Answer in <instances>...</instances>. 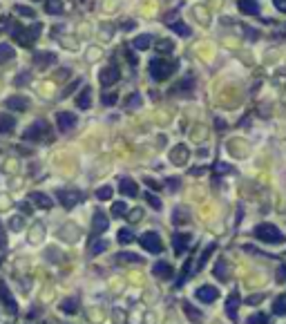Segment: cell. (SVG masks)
<instances>
[{
  "label": "cell",
  "mask_w": 286,
  "mask_h": 324,
  "mask_svg": "<svg viewBox=\"0 0 286 324\" xmlns=\"http://www.w3.org/2000/svg\"><path fill=\"white\" fill-rule=\"evenodd\" d=\"M117 262H125V264H143V257L134 255V253H127V250H123V253H119L117 255Z\"/></svg>",
  "instance_id": "obj_23"
},
{
  "label": "cell",
  "mask_w": 286,
  "mask_h": 324,
  "mask_svg": "<svg viewBox=\"0 0 286 324\" xmlns=\"http://www.w3.org/2000/svg\"><path fill=\"white\" fill-rule=\"evenodd\" d=\"M114 101H117L114 94H103V105H114Z\"/></svg>",
  "instance_id": "obj_45"
},
{
  "label": "cell",
  "mask_w": 286,
  "mask_h": 324,
  "mask_svg": "<svg viewBox=\"0 0 286 324\" xmlns=\"http://www.w3.org/2000/svg\"><path fill=\"white\" fill-rule=\"evenodd\" d=\"M83 2H87V0H83Z\"/></svg>",
  "instance_id": "obj_53"
},
{
  "label": "cell",
  "mask_w": 286,
  "mask_h": 324,
  "mask_svg": "<svg viewBox=\"0 0 286 324\" xmlns=\"http://www.w3.org/2000/svg\"><path fill=\"white\" fill-rule=\"evenodd\" d=\"M5 107L14 112H25L29 107V99L27 96H9V99H5Z\"/></svg>",
  "instance_id": "obj_13"
},
{
  "label": "cell",
  "mask_w": 286,
  "mask_h": 324,
  "mask_svg": "<svg viewBox=\"0 0 286 324\" xmlns=\"http://www.w3.org/2000/svg\"><path fill=\"white\" fill-rule=\"evenodd\" d=\"M159 52H172V43H170V40L159 43Z\"/></svg>",
  "instance_id": "obj_47"
},
{
  "label": "cell",
  "mask_w": 286,
  "mask_h": 324,
  "mask_svg": "<svg viewBox=\"0 0 286 324\" xmlns=\"http://www.w3.org/2000/svg\"><path fill=\"white\" fill-rule=\"evenodd\" d=\"M184 311H185L188 315H190V320H192L195 324H199V322L204 320V313H202V311H197V308H192V306H190V302H184Z\"/></svg>",
  "instance_id": "obj_24"
},
{
  "label": "cell",
  "mask_w": 286,
  "mask_h": 324,
  "mask_svg": "<svg viewBox=\"0 0 286 324\" xmlns=\"http://www.w3.org/2000/svg\"><path fill=\"white\" fill-rule=\"evenodd\" d=\"M125 213H127L125 202H114L112 203V215H114V217H125Z\"/></svg>",
  "instance_id": "obj_35"
},
{
  "label": "cell",
  "mask_w": 286,
  "mask_h": 324,
  "mask_svg": "<svg viewBox=\"0 0 286 324\" xmlns=\"http://www.w3.org/2000/svg\"><path fill=\"white\" fill-rule=\"evenodd\" d=\"M22 223H25V222H22V217H14V219H11L9 226H11L14 230H20V228H22Z\"/></svg>",
  "instance_id": "obj_44"
},
{
  "label": "cell",
  "mask_w": 286,
  "mask_h": 324,
  "mask_svg": "<svg viewBox=\"0 0 286 324\" xmlns=\"http://www.w3.org/2000/svg\"><path fill=\"white\" fill-rule=\"evenodd\" d=\"M185 159H188V148H185V145H177V148L170 152V161L177 165L185 163Z\"/></svg>",
  "instance_id": "obj_21"
},
{
  "label": "cell",
  "mask_w": 286,
  "mask_h": 324,
  "mask_svg": "<svg viewBox=\"0 0 286 324\" xmlns=\"http://www.w3.org/2000/svg\"><path fill=\"white\" fill-rule=\"evenodd\" d=\"M119 190H121V195H125V197H137L139 195V186L134 183V179H130V177H123L121 183H119Z\"/></svg>",
  "instance_id": "obj_16"
},
{
  "label": "cell",
  "mask_w": 286,
  "mask_h": 324,
  "mask_svg": "<svg viewBox=\"0 0 286 324\" xmlns=\"http://www.w3.org/2000/svg\"><path fill=\"white\" fill-rule=\"evenodd\" d=\"M141 103H143V99H141V94H130L125 99V107H130V110H134V107H141Z\"/></svg>",
  "instance_id": "obj_34"
},
{
  "label": "cell",
  "mask_w": 286,
  "mask_h": 324,
  "mask_svg": "<svg viewBox=\"0 0 286 324\" xmlns=\"http://www.w3.org/2000/svg\"><path fill=\"white\" fill-rule=\"evenodd\" d=\"M143 197L148 199V203H150V206H152V208H157V210H161V199H157V197H154L152 192H145V195H143Z\"/></svg>",
  "instance_id": "obj_42"
},
{
  "label": "cell",
  "mask_w": 286,
  "mask_h": 324,
  "mask_svg": "<svg viewBox=\"0 0 286 324\" xmlns=\"http://www.w3.org/2000/svg\"><path fill=\"white\" fill-rule=\"evenodd\" d=\"M273 313H275V315H286V293L275 300V304H273Z\"/></svg>",
  "instance_id": "obj_30"
},
{
  "label": "cell",
  "mask_w": 286,
  "mask_h": 324,
  "mask_svg": "<svg viewBox=\"0 0 286 324\" xmlns=\"http://www.w3.org/2000/svg\"><path fill=\"white\" fill-rule=\"evenodd\" d=\"M275 7H277V11L286 14V0H275Z\"/></svg>",
  "instance_id": "obj_49"
},
{
  "label": "cell",
  "mask_w": 286,
  "mask_h": 324,
  "mask_svg": "<svg viewBox=\"0 0 286 324\" xmlns=\"http://www.w3.org/2000/svg\"><path fill=\"white\" fill-rule=\"evenodd\" d=\"M255 237L266 242V244H282V242H284V235H282L280 228L273 226V223H260V226L255 228Z\"/></svg>",
  "instance_id": "obj_3"
},
{
  "label": "cell",
  "mask_w": 286,
  "mask_h": 324,
  "mask_svg": "<svg viewBox=\"0 0 286 324\" xmlns=\"http://www.w3.org/2000/svg\"><path fill=\"white\" fill-rule=\"evenodd\" d=\"M145 183H148V186H150V188H159V183H154V181H152V179H145Z\"/></svg>",
  "instance_id": "obj_52"
},
{
  "label": "cell",
  "mask_w": 286,
  "mask_h": 324,
  "mask_svg": "<svg viewBox=\"0 0 286 324\" xmlns=\"http://www.w3.org/2000/svg\"><path fill=\"white\" fill-rule=\"evenodd\" d=\"M103 250H107V242H105V239H101V242H92V244H90V255L92 257L101 255Z\"/></svg>",
  "instance_id": "obj_29"
},
{
  "label": "cell",
  "mask_w": 286,
  "mask_h": 324,
  "mask_svg": "<svg viewBox=\"0 0 286 324\" xmlns=\"http://www.w3.org/2000/svg\"><path fill=\"white\" fill-rule=\"evenodd\" d=\"M119 244H132L134 242V235H132V230L130 228H121L119 230Z\"/></svg>",
  "instance_id": "obj_32"
},
{
  "label": "cell",
  "mask_w": 286,
  "mask_h": 324,
  "mask_svg": "<svg viewBox=\"0 0 286 324\" xmlns=\"http://www.w3.org/2000/svg\"><path fill=\"white\" fill-rule=\"evenodd\" d=\"M41 29H42L41 22H36V25H29V27L16 25V27H11V38H14V40H18V45H22V47H29V45H32L38 36H41Z\"/></svg>",
  "instance_id": "obj_1"
},
{
  "label": "cell",
  "mask_w": 286,
  "mask_h": 324,
  "mask_svg": "<svg viewBox=\"0 0 286 324\" xmlns=\"http://www.w3.org/2000/svg\"><path fill=\"white\" fill-rule=\"evenodd\" d=\"M32 81V72H22V74H18L16 79H14V85L16 87H22V85H27Z\"/></svg>",
  "instance_id": "obj_38"
},
{
  "label": "cell",
  "mask_w": 286,
  "mask_h": 324,
  "mask_svg": "<svg viewBox=\"0 0 286 324\" xmlns=\"http://www.w3.org/2000/svg\"><path fill=\"white\" fill-rule=\"evenodd\" d=\"M5 246H7V233L2 228V223H0V248H5Z\"/></svg>",
  "instance_id": "obj_46"
},
{
  "label": "cell",
  "mask_w": 286,
  "mask_h": 324,
  "mask_svg": "<svg viewBox=\"0 0 286 324\" xmlns=\"http://www.w3.org/2000/svg\"><path fill=\"white\" fill-rule=\"evenodd\" d=\"M14 11H16L18 16H25V18H34V16H36V11H34L32 7H27V5H16V7H14Z\"/></svg>",
  "instance_id": "obj_36"
},
{
  "label": "cell",
  "mask_w": 286,
  "mask_h": 324,
  "mask_svg": "<svg viewBox=\"0 0 286 324\" xmlns=\"http://www.w3.org/2000/svg\"><path fill=\"white\" fill-rule=\"evenodd\" d=\"M20 210H22V213H32V208H29V203H25V202L20 203Z\"/></svg>",
  "instance_id": "obj_50"
},
{
  "label": "cell",
  "mask_w": 286,
  "mask_h": 324,
  "mask_svg": "<svg viewBox=\"0 0 286 324\" xmlns=\"http://www.w3.org/2000/svg\"><path fill=\"white\" fill-rule=\"evenodd\" d=\"M152 273H154V277L170 280V277L175 275V268H172V264H168V262H157V264L152 266Z\"/></svg>",
  "instance_id": "obj_14"
},
{
  "label": "cell",
  "mask_w": 286,
  "mask_h": 324,
  "mask_svg": "<svg viewBox=\"0 0 286 324\" xmlns=\"http://www.w3.org/2000/svg\"><path fill=\"white\" fill-rule=\"evenodd\" d=\"M61 311L63 313H72L74 315L76 311H79V302H76V298H67L63 304H61Z\"/></svg>",
  "instance_id": "obj_26"
},
{
  "label": "cell",
  "mask_w": 286,
  "mask_h": 324,
  "mask_svg": "<svg viewBox=\"0 0 286 324\" xmlns=\"http://www.w3.org/2000/svg\"><path fill=\"white\" fill-rule=\"evenodd\" d=\"M237 7H239L242 14H248V16H257V14H260V5H257V0H239Z\"/></svg>",
  "instance_id": "obj_18"
},
{
  "label": "cell",
  "mask_w": 286,
  "mask_h": 324,
  "mask_svg": "<svg viewBox=\"0 0 286 324\" xmlns=\"http://www.w3.org/2000/svg\"><path fill=\"white\" fill-rule=\"evenodd\" d=\"M177 69V63H170L165 59H154L150 63V76L154 81H168L172 76V72Z\"/></svg>",
  "instance_id": "obj_2"
},
{
  "label": "cell",
  "mask_w": 286,
  "mask_h": 324,
  "mask_svg": "<svg viewBox=\"0 0 286 324\" xmlns=\"http://www.w3.org/2000/svg\"><path fill=\"white\" fill-rule=\"evenodd\" d=\"M76 123H79V119H76V114H72V112H59V114H56V125H59L61 132L74 130Z\"/></svg>",
  "instance_id": "obj_8"
},
{
  "label": "cell",
  "mask_w": 286,
  "mask_h": 324,
  "mask_svg": "<svg viewBox=\"0 0 286 324\" xmlns=\"http://www.w3.org/2000/svg\"><path fill=\"white\" fill-rule=\"evenodd\" d=\"M56 197H59V202L63 203L67 210H69V208H74L76 203L83 199L79 190H67V188H61V190H56Z\"/></svg>",
  "instance_id": "obj_6"
},
{
  "label": "cell",
  "mask_w": 286,
  "mask_h": 324,
  "mask_svg": "<svg viewBox=\"0 0 286 324\" xmlns=\"http://www.w3.org/2000/svg\"><path fill=\"white\" fill-rule=\"evenodd\" d=\"M14 128H16V119L11 117V114L0 112V134H11Z\"/></svg>",
  "instance_id": "obj_17"
},
{
  "label": "cell",
  "mask_w": 286,
  "mask_h": 324,
  "mask_svg": "<svg viewBox=\"0 0 286 324\" xmlns=\"http://www.w3.org/2000/svg\"><path fill=\"white\" fill-rule=\"evenodd\" d=\"M45 9H47V14H63V2L61 0H47L45 2Z\"/></svg>",
  "instance_id": "obj_28"
},
{
  "label": "cell",
  "mask_w": 286,
  "mask_h": 324,
  "mask_svg": "<svg viewBox=\"0 0 286 324\" xmlns=\"http://www.w3.org/2000/svg\"><path fill=\"white\" fill-rule=\"evenodd\" d=\"M7 25H9V18H2V20H0V32L7 29Z\"/></svg>",
  "instance_id": "obj_51"
},
{
  "label": "cell",
  "mask_w": 286,
  "mask_h": 324,
  "mask_svg": "<svg viewBox=\"0 0 286 324\" xmlns=\"http://www.w3.org/2000/svg\"><path fill=\"white\" fill-rule=\"evenodd\" d=\"M49 123L45 121V119H38V121H34L29 128L22 132V139L25 141H42V139L49 137Z\"/></svg>",
  "instance_id": "obj_4"
},
{
  "label": "cell",
  "mask_w": 286,
  "mask_h": 324,
  "mask_svg": "<svg viewBox=\"0 0 286 324\" xmlns=\"http://www.w3.org/2000/svg\"><path fill=\"white\" fill-rule=\"evenodd\" d=\"M141 246L143 250H148V253H152V255H159L161 250H163V244H161V237L154 230H148V233H143L141 237Z\"/></svg>",
  "instance_id": "obj_5"
},
{
  "label": "cell",
  "mask_w": 286,
  "mask_h": 324,
  "mask_svg": "<svg viewBox=\"0 0 286 324\" xmlns=\"http://www.w3.org/2000/svg\"><path fill=\"white\" fill-rule=\"evenodd\" d=\"M217 298H219V291H217L215 286H202V288H197V300H199V302L210 304V302H215Z\"/></svg>",
  "instance_id": "obj_15"
},
{
  "label": "cell",
  "mask_w": 286,
  "mask_h": 324,
  "mask_svg": "<svg viewBox=\"0 0 286 324\" xmlns=\"http://www.w3.org/2000/svg\"><path fill=\"white\" fill-rule=\"evenodd\" d=\"M29 199H32V203L38 208H52V197H47L45 192H32Z\"/></svg>",
  "instance_id": "obj_20"
},
{
  "label": "cell",
  "mask_w": 286,
  "mask_h": 324,
  "mask_svg": "<svg viewBox=\"0 0 286 324\" xmlns=\"http://www.w3.org/2000/svg\"><path fill=\"white\" fill-rule=\"evenodd\" d=\"M0 302L5 304V308L9 311V313H16V300H14L9 286H7L2 280H0Z\"/></svg>",
  "instance_id": "obj_11"
},
{
  "label": "cell",
  "mask_w": 286,
  "mask_h": 324,
  "mask_svg": "<svg viewBox=\"0 0 286 324\" xmlns=\"http://www.w3.org/2000/svg\"><path fill=\"white\" fill-rule=\"evenodd\" d=\"M54 63H56V54H52V52H36L34 54V65H36V69H41V72H45V69Z\"/></svg>",
  "instance_id": "obj_10"
},
{
  "label": "cell",
  "mask_w": 286,
  "mask_h": 324,
  "mask_svg": "<svg viewBox=\"0 0 286 324\" xmlns=\"http://www.w3.org/2000/svg\"><path fill=\"white\" fill-rule=\"evenodd\" d=\"M90 105H92V90L90 87H83V92L76 96V107L79 110H90Z\"/></svg>",
  "instance_id": "obj_19"
},
{
  "label": "cell",
  "mask_w": 286,
  "mask_h": 324,
  "mask_svg": "<svg viewBox=\"0 0 286 324\" xmlns=\"http://www.w3.org/2000/svg\"><path fill=\"white\" fill-rule=\"evenodd\" d=\"M215 275H217V280H228V264L226 260H219L217 264H215Z\"/></svg>",
  "instance_id": "obj_27"
},
{
  "label": "cell",
  "mask_w": 286,
  "mask_h": 324,
  "mask_svg": "<svg viewBox=\"0 0 286 324\" xmlns=\"http://www.w3.org/2000/svg\"><path fill=\"white\" fill-rule=\"evenodd\" d=\"M170 29L172 32H177V34H181V36H190V27L185 25V22H170Z\"/></svg>",
  "instance_id": "obj_33"
},
{
  "label": "cell",
  "mask_w": 286,
  "mask_h": 324,
  "mask_svg": "<svg viewBox=\"0 0 286 324\" xmlns=\"http://www.w3.org/2000/svg\"><path fill=\"white\" fill-rule=\"evenodd\" d=\"M107 226H110V219H107V215L103 213V210H96L94 217H92V235H101L107 230Z\"/></svg>",
  "instance_id": "obj_9"
},
{
  "label": "cell",
  "mask_w": 286,
  "mask_h": 324,
  "mask_svg": "<svg viewBox=\"0 0 286 324\" xmlns=\"http://www.w3.org/2000/svg\"><path fill=\"white\" fill-rule=\"evenodd\" d=\"M192 85H195V81H192V79H185V81H181V83H177V85H175V92H190Z\"/></svg>",
  "instance_id": "obj_41"
},
{
  "label": "cell",
  "mask_w": 286,
  "mask_h": 324,
  "mask_svg": "<svg viewBox=\"0 0 286 324\" xmlns=\"http://www.w3.org/2000/svg\"><path fill=\"white\" fill-rule=\"evenodd\" d=\"M121 79V72H119L117 65H107V67L101 69V74H99V81H101V85L103 87H110L114 85L117 81Z\"/></svg>",
  "instance_id": "obj_7"
},
{
  "label": "cell",
  "mask_w": 286,
  "mask_h": 324,
  "mask_svg": "<svg viewBox=\"0 0 286 324\" xmlns=\"http://www.w3.org/2000/svg\"><path fill=\"white\" fill-rule=\"evenodd\" d=\"M11 59H14V47L7 43H0V65L11 61Z\"/></svg>",
  "instance_id": "obj_25"
},
{
  "label": "cell",
  "mask_w": 286,
  "mask_h": 324,
  "mask_svg": "<svg viewBox=\"0 0 286 324\" xmlns=\"http://www.w3.org/2000/svg\"><path fill=\"white\" fill-rule=\"evenodd\" d=\"M212 250H215V244H210V246H206V250L202 253V257H199V262H197V271H202L204 268V264H206V260L212 255Z\"/></svg>",
  "instance_id": "obj_37"
},
{
  "label": "cell",
  "mask_w": 286,
  "mask_h": 324,
  "mask_svg": "<svg viewBox=\"0 0 286 324\" xmlns=\"http://www.w3.org/2000/svg\"><path fill=\"white\" fill-rule=\"evenodd\" d=\"M141 215H143V210L141 208H134V210H130V215H127V219H130V222H139V219H141Z\"/></svg>",
  "instance_id": "obj_43"
},
{
  "label": "cell",
  "mask_w": 286,
  "mask_h": 324,
  "mask_svg": "<svg viewBox=\"0 0 286 324\" xmlns=\"http://www.w3.org/2000/svg\"><path fill=\"white\" fill-rule=\"evenodd\" d=\"M277 282H286V266H280V271H277Z\"/></svg>",
  "instance_id": "obj_48"
},
{
  "label": "cell",
  "mask_w": 286,
  "mask_h": 324,
  "mask_svg": "<svg viewBox=\"0 0 286 324\" xmlns=\"http://www.w3.org/2000/svg\"><path fill=\"white\" fill-rule=\"evenodd\" d=\"M246 324H268V318H266L264 313H255L246 320Z\"/></svg>",
  "instance_id": "obj_40"
},
{
  "label": "cell",
  "mask_w": 286,
  "mask_h": 324,
  "mask_svg": "<svg viewBox=\"0 0 286 324\" xmlns=\"http://www.w3.org/2000/svg\"><path fill=\"white\" fill-rule=\"evenodd\" d=\"M150 45H152V36H148V34L134 38V47H137V49H148Z\"/></svg>",
  "instance_id": "obj_31"
},
{
  "label": "cell",
  "mask_w": 286,
  "mask_h": 324,
  "mask_svg": "<svg viewBox=\"0 0 286 324\" xmlns=\"http://www.w3.org/2000/svg\"><path fill=\"white\" fill-rule=\"evenodd\" d=\"M188 244H190V235L188 233H175L172 235V248H175L177 255L185 253V250H188Z\"/></svg>",
  "instance_id": "obj_12"
},
{
  "label": "cell",
  "mask_w": 286,
  "mask_h": 324,
  "mask_svg": "<svg viewBox=\"0 0 286 324\" xmlns=\"http://www.w3.org/2000/svg\"><path fill=\"white\" fill-rule=\"evenodd\" d=\"M112 186H103V188H99V190H96V197H99V199H101V202H107V199H110L112 197Z\"/></svg>",
  "instance_id": "obj_39"
},
{
  "label": "cell",
  "mask_w": 286,
  "mask_h": 324,
  "mask_svg": "<svg viewBox=\"0 0 286 324\" xmlns=\"http://www.w3.org/2000/svg\"><path fill=\"white\" fill-rule=\"evenodd\" d=\"M237 306H239V295L233 293V295L226 300V313L230 320H237Z\"/></svg>",
  "instance_id": "obj_22"
}]
</instances>
